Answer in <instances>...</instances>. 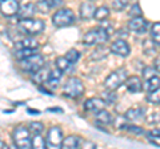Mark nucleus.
Returning <instances> with one entry per match:
<instances>
[{
	"label": "nucleus",
	"mask_w": 160,
	"mask_h": 149,
	"mask_svg": "<svg viewBox=\"0 0 160 149\" xmlns=\"http://www.w3.org/2000/svg\"><path fill=\"white\" fill-rule=\"evenodd\" d=\"M49 111H52V112H63L62 109H58V108H55V109H49Z\"/></svg>",
	"instance_id": "obj_42"
},
{
	"label": "nucleus",
	"mask_w": 160,
	"mask_h": 149,
	"mask_svg": "<svg viewBox=\"0 0 160 149\" xmlns=\"http://www.w3.org/2000/svg\"><path fill=\"white\" fill-rule=\"evenodd\" d=\"M155 73H156V69H155L153 67H146L143 69V77L146 79H149V77H152V76H155Z\"/></svg>",
	"instance_id": "obj_36"
},
{
	"label": "nucleus",
	"mask_w": 160,
	"mask_h": 149,
	"mask_svg": "<svg viewBox=\"0 0 160 149\" xmlns=\"http://www.w3.org/2000/svg\"><path fill=\"white\" fill-rule=\"evenodd\" d=\"M109 39V33L106 28L96 27L92 28L83 36V44L88 47H95L99 44H104Z\"/></svg>",
	"instance_id": "obj_1"
},
{
	"label": "nucleus",
	"mask_w": 160,
	"mask_h": 149,
	"mask_svg": "<svg viewBox=\"0 0 160 149\" xmlns=\"http://www.w3.org/2000/svg\"><path fill=\"white\" fill-rule=\"evenodd\" d=\"M48 74H49V69L46 68V67H43V68H40L39 71H36L35 73H32V81L36 84H44L46 83V80L48 79Z\"/></svg>",
	"instance_id": "obj_20"
},
{
	"label": "nucleus",
	"mask_w": 160,
	"mask_h": 149,
	"mask_svg": "<svg viewBox=\"0 0 160 149\" xmlns=\"http://www.w3.org/2000/svg\"><path fill=\"white\" fill-rule=\"evenodd\" d=\"M36 9L39 12H42V13H48L51 8L48 7V4H47L46 0H39L38 4H36Z\"/></svg>",
	"instance_id": "obj_34"
},
{
	"label": "nucleus",
	"mask_w": 160,
	"mask_h": 149,
	"mask_svg": "<svg viewBox=\"0 0 160 149\" xmlns=\"http://www.w3.org/2000/svg\"><path fill=\"white\" fill-rule=\"evenodd\" d=\"M84 93V85L83 81L78 77H69L63 85V95L69 99H76L83 96Z\"/></svg>",
	"instance_id": "obj_5"
},
{
	"label": "nucleus",
	"mask_w": 160,
	"mask_h": 149,
	"mask_svg": "<svg viewBox=\"0 0 160 149\" xmlns=\"http://www.w3.org/2000/svg\"><path fill=\"white\" fill-rule=\"evenodd\" d=\"M147 140L155 147H160V128H155L147 133Z\"/></svg>",
	"instance_id": "obj_25"
},
{
	"label": "nucleus",
	"mask_w": 160,
	"mask_h": 149,
	"mask_svg": "<svg viewBox=\"0 0 160 149\" xmlns=\"http://www.w3.org/2000/svg\"><path fill=\"white\" fill-rule=\"evenodd\" d=\"M76 22L75 13L68 8H62L58 9L52 16V23L55 27L58 28H64V27H69Z\"/></svg>",
	"instance_id": "obj_4"
},
{
	"label": "nucleus",
	"mask_w": 160,
	"mask_h": 149,
	"mask_svg": "<svg viewBox=\"0 0 160 149\" xmlns=\"http://www.w3.org/2000/svg\"><path fill=\"white\" fill-rule=\"evenodd\" d=\"M111 52L116 55L119 57H128L131 53V47L128 46V43L124 39H118L111 44Z\"/></svg>",
	"instance_id": "obj_9"
},
{
	"label": "nucleus",
	"mask_w": 160,
	"mask_h": 149,
	"mask_svg": "<svg viewBox=\"0 0 160 149\" xmlns=\"http://www.w3.org/2000/svg\"><path fill=\"white\" fill-rule=\"evenodd\" d=\"M36 4H33V3H27V4H24V6L22 7H19V11H18V16L19 19L22 20V19H31L35 16V13H36Z\"/></svg>",
	"instance_id": "obj_16"
},
{
	"label": "nucleus",
	"mask_w": 160,
	"mask_h": 149,
	"mask_svg": "<svg viewBox=\"0 0 160 149\" xmlns=\"http://www.w3.org/2000/svg\"><path fill=\"white\" fill-rule=\"evenodd\" d=\"M40 44L38 40H35L33 37H24L20 41L16 43V49L19 48H31V49H39Z\"/></svg>",
	"instance_id": "obj_21"
},
{
	"label": "nucleus",
	"mask_w": 160,
	"mask_h": 149,
	"mask_svg": "<svg viewBox=\"0 0 160 149\" xmlns=\"http://www.w3.org/2000/svg\"><path fill=\"white\" fill-rule=\"evenodd\" d=\"M128 15L131 17H138V16H143V11L140 8V4L139 3H135L133 6L131 7V9L128 11Z\"/></svg>",
	"instance_id": "obj_32"
},
{
	"label": "nucleus",
	"mask_w": 160,
	"mask_h": 149,
	"mask_svg": "<svg viewBox=\"0 0 160 149\" xmlns=\"http://www.w3.org/2000/svg\"><path fill=\"white\" fill-rule=\"evenodd\" d=\"M56 68L62 72H71L73 69V64L66 56H60L56 59Z\"/></svg>",
	"instance_id": "obj_22"
},
{
	"label": "nucleus",
	"mask_w": 160,
	"mask_h": 149,
	"mask_svg": "<svg viewBox=\"0 0 160 149\" xmlns=\"http://www.w3.org/2000/svg\"><path fill=\"white\" fill-rule=\"evenodd\" d=\"M13 142L15 145L20 149H27L31 148V132L26 127H18L13 131Z\"/></svg>",
	"instance_id": "obj_7"
},
{
	"label": "nucleus",
	"mask_w": 160,
	"mask_h": 149,
	"mask_svg": "<svg viewBox=\"0 0 160 149\" xmlns=\"http://www.w3.org/2000/svg\"><path fill=\"white\" fill-rule=\"evenodd\" d=\"M128 77V72L126 68H119L116 71L111 72L104 80V87L107 91H116L124 84L126 79Z\"/></svg>",
	"instance_id": "obj_3"
},
{
	"label": "nucleus",
	"mask_w": 160,
	"mask_h": 149,
	"mask_svg": "<svg viewBox=\"0 0 160 149\" xmlns=\"http://www.w3.org/2000/svg\"><path fill=\"white\" fill-rule=\"evenodd\" d=\"M18 0H0V12L4 16H15L19 11Z\"/></svg>",
	"instance_id": "obj_10"
},
{
	"label": "nucleus",
	"mask_w": 160,
	"mask_h": 149,
	"mask_svg": "<svg viewBox=\"0 0 160 149\" xmlns=\"http://www.w3.org/2000/svg\"><path fill=\"white\" fill-rule=\"evenodd\" d=\"M147 28H148V22L143 16L132 17L131 20L128 22V29H129V31L136 32V33L147 32Z\"/></svg>",
	"instance_id": "obj_11"
},
{
	"label": "nucleus",
	"mask_w": 160,
	"mask_h": 149,
	"mask_svg": "<svg viewBox=\"0 0 160 149\" xmlns=\"http://www.w3.org/2000/svg\"><path fill=\"white\" fill-rule=\"evenodd\" d=\"M124 85L128 89V92L131 93H139L143 91V81L139 76H129L126 79Z\"/></svg>",
	"instance_id": "obj_14"
},
{
	"label": "nucleus",
	"mask_w": 160,
	"mask_h": 149,
	"mask_svg": "<svg viewBox=\"0 0 160 149\" xmlns=\"http://www.w3.org/2000/svg\"><path fill=\"white\" fill-rule=\"evenodd\" d=\"M104 101L107 104H113L116 101V93H115V91H108L104 93Z\"/></svg>",
	"instance_id": "obj_35"
},
{
	"label": "nucleus",
	"mask_w": 160,
	"mask_h": 149,
	"mask_svg": "<svg viewBox=\"0 0 160 149\" xmlns=\"http://www.w3.org/2000/svg\"><path fill=\"white\" fill-rule=\"evenodd\" d=\"M47 145L46 140L42 137V135L40 133H38V135H33V137L31 138V148H39V149H44Z\"/></svg>",
	"instance_id": "obj_27"
},
{
	"label": "nucleus",
	"mask_w": 160,
	"mask_h": 149,
	"mask_svg": "<svg viewBox=\"0 0 160 149\" xmlns=\"http://www.w3.org/2000/svg\"><path fill=\"white\" fill-rule=\"evenodd\" d=\"M153 68L156 69V72H160V56H158L153 60Z\"/></svg>",
	"instance_id": "obj_39"
},
{
	"label": "nucleus",
	"mask_w": 160,
	"mask_h": 149,
	"mask_svg": "<svg viewBox=\"0 0 160 149\" xmlns=\"http://www.w3.org/2000/svg\"><path fill=\"white\" fill-rule=\"evenodd\" d=\"M124 117H126L128 121H142L146 118V108H143V107L129 108L128 111L124 113Z\"/></svg>",
	"instance_id": "obj_13"
},
{
	"label": "nucleus",
	"mask_w": 160,
	"mask_h": 149,
	"mask_svg": "<svg viewBox=\"0 0 160 149\" xmlns=\"http://www.w3.org/2000/svg\"><path fill=\"white\" fill-rule=\"evenodd\" d=\"M62 76H63V72L60 71V69H52V71H49V74H48V79L44 83V85L49 89H55L59 87L60 84V80H62Z\"/></svg>",
	"instance_id": "obj_15"
},
{
	"label": "nucleus",
	"mask_w": 160,
	"mask_h": 149,
	"mask_svg": "<svg viewBox=\"0 0 160 149\" xmlns=\"http://www.w3.org/2000/svg\"><path fill=\"white\" fill-rule=\"evenodd\" d=\"M109 16V8L106 6H102L95 9V13H93V17L96 19L98 22H106V19H108Z\"/></svg>",
	"instance_id": "obj_24"
},
{
	"label": "nucleus",
	"mask_w": 160,
	"mask_h": 149,
	"mask_svg": "<svg viewBox=\"0 0 160 149\" xmlns=\"http://www.w3.org/2000/svg\"><path fill=\"white\" fill-rule=\"evenodd\" d=\"M151 37L155 44L160 46V23H155L151 28Z\"/></svg>",
	"instance_id": "obj_29"
},
{
	"label": "nucleus",
	"mask_w": 160,
	"mask_h": 149,
	"mask_svg": "<svg viewBox=\"0 0 160 149\" xmlns=\"http://www.w3.org/2000/svg\"><path fill=\"white\" fill-rule=\"evenodd\" d=\"M19 67L22 68L23 72L27 73H35L36 71H39L40 68L44 67V57L39 53L31 55L26 59H22L19 63Z\"/></svg>",
	"instance_id": "obj_6"
},
{
	"label": "nucleus",
	"mask_w": 160,
	"mask_h": 149,
	"mask_svg": "<svg viewBox=\"0 0 160 149\" xmlns=\"http://www.w3.org/2000/svg\"><path fill=\"white\" fill-rule=\"evenodd\" d=\"M82 138H80L79 136H75V135H71V136H67L63 138L62 141V148L64 149H76L79 148L80 145H82Z\"/></svg>",
	"instance_id": "obj_18"
},
{
	"label": "nucleus",
	"mask_w": 160,
	"mask_h": 149,
	"mask_svg": "<svg viewBox=\"0 0 160 149\" xmlns=\"http://www.w3.org/2000/svg\"><path fill=\"white\" fill-rule=\"evenodd\" d=\"M126 131H128L129 133H132V135H143L144 133V131L140 127H136V125H129L128 124V127H127V129Z\"/></svg>",
	"instance_id": "obj_37"
},
{
	"label": "nucleus",
	"mask_w": 160,
	"mask_h": 149,
	"mask_svg": "<svg viewBox=\"0 0 160 149\" xmlns=\"http://www.w3.org/2000/svg\"><path fill=\"white\" fill-rule=\"evenodd\" d=\"M95 9H96V7L92 4V2L82 3L80 4V9H79L80 19H82V20H89V19H92L93 13H95Z\"/></svg>",
	"instance_id": "obj_17"
},
{
	"label": "nucleus",
	"mask_w": 160,
	"mask_h": 149,
	"mask_svg": "<svg viewBox=\"0 0 160 149\" xmlns=\"http://www.w3.org/2000/svg\"><path fill=\"white\" fill-rule=\"evenodd\" d=\"M118 35H120V36H122V35H124V36H127V32H122V29H119V32H118Z\"/></svg>",
	"instance_id": "obj_41"
},
{
	"label": "nucleus",
	"mask_w": 160,
	"mask_h": 149,
	"mask_svg": "<svg viewBox=\"0 0 160 149\" xmlns=\"http://www.w3.org/2000/svg\"><path fill=\"white\" fill-rule=\"evenodd\" d=\"M66 57H67L72 64H76L78 60L80 59V52L76 51V49H69V51L66 53Z\"/></svg>",
	"instance_id": "obj_31"
},
{
	"label": "nucleus",
	"mask_w": 160,
	"mask_h": 149,
	"mask_svg": "<svg viewBox=\"0 0 160 149\" xmlns=\"http://www.w3.org/2000/svg\"><path fill=\"white\" fill-rule=\"evenodd\" d=\"M49 8H59L63 6V0H46Z\"/></svg>",
	"instance_id": "obj_38"
},
{
	"label": "nucleus",
	"mask_w": 160,
	"mask_h": 149,
	"mask_svg": "<svg viewBox=\"0 0 160 149\" xmlns=\"http://www.w3.org/2000/svg\"><path fill=\"white\" fill-rule=\"evenodd\" d=\"M29 113H39V111H33V109H28Z\"/></svg>",
	"instance_id": "obj_43"
},
{
	"label": "nucleus",
	"mask_w": 160,
	"mask_h": 149,
	"mask_svg": "<svg viewBox=\"0 0 160 149\" xmlns=\"http://www.w3.org/2000/svg\"><path fill=\"white\" fill-rule=\"evenodd\" d=\"M160 88V77H158L156 74L152 77H149L146 80V83H144V85H143V89L144 91H147V92H152L155 91V89H158Z\"/></svg>",
	"instance_id": "obj_23"
},
{
	"label": "nucleus",
	"mask_w": 160,
	"mask_h": 149,
	"mask_svg": "<svg viewBox=\"0 0 160 149\" xmlns=\"http://www.w3.org/2000/svg\"><path fill=\"white\" fill-rule=\"evenodd\" d=\"M128 6V0H112V8L115 11H123Z\"/></svg>",
	"instance_id": "obj_33"
},
{
	"label": "nucleus",
	"mask_w": 160,
	"mask_h": 149,
	"mask_svg": "<svg viewBox=\"0 0 160 149\" xmlns=\"http://www.w3.org/2000/svg\"><path fill=\"white\" fill-rule=\"evenodd\" d=\"M29 132L33 133V135H38V133H42L43 132V129H44V125H43V123H38V121H32V123H29Z\"/></svg>",
	"instance_id": "obj_30"
},
{
	"label": "nucleus",
	"mask_w": 160,
	"mask_h": 149,
	"mask_svg": "<svg viewBox=\"0 0 160 149\" xmlns=\"http://www.w3.org/2000/svg\"><path fill=\"white\" fill-rule=\"evenodd\" d=\"M113 121L112 115L106 109H100L99 112H96V125H107Z\"/></svg>",
	"instance_id": "obj_19"
},
{
	"label": "nucleus",
	"mask_w": 160,
	"mask_h": 149,
	"mask_svg": "<svg viewBox=\"0 0 160 149\" xmlns=\"http://www.w3.org/2000/svg\"><path fill=\"white\" fill-rule=\"evenodd\" d=\"M44 27H46V24H44L43 20H40V19H22V20L19 22L18 24V28L19 31L27 35V36H35V35H39L44 31Z\"/></svg>",
	"instance_id": "obj_2"
},
{
	"label": "nucleus",
	"mask_w": 160,
	"mask_h": 149,
	"mask_svg": "<svg viewBox=\"0 0 160 149\" xmlns=\"http://www.w3.org/2000/svg\"><path fill=\"white\" fill-rule=\"evenodd\" d=\"M63 131L60 127H51L48 129V133H47V145L51 147V148H59L62 145V141H63Z\"/></svg>",
	"instance_id": "obj_8"
},
{
	"label": "nucleus",
	"mask_w": 160,
	"mask_h": 149,
	"mask_svg": "<svg viewBox=\"0 0 160 149\" xmlns=\"http://www.w3.org/2000/svg\"><path fill=\"white\" fill-rule=\"evenodd\" d=\"M88 2H96V0H88Z\"/></svg>",
	"instance_id": "obj_44"
},
{
	"label": "nucleus",
	"mask_w": 160,
	"mask_h": 149,
	"mask_svg": "<svg viewBox=\"0 0 160 149\" xmlns=\"http://www.w3.org/2000/svg\"><path fill=\"white\" fill-rule=\"evenodd\" d=\"M106 105H107V103L102 97H91L84 101V109L87 112H92V113H96L100 109H104Z\"/></svg>",
	"instance_id": "obj_12"
},
{
	"label": "nucleus",
	"mask_w": 160,
	"mask_h": 149,
	"mask_svg": "<svg viewBox=\"0 0 160 149\" xmlns=\"http://www.w3.org/2000/svg\"><path fill=\"white\" fill-rule=\"evenodd\" d=\"M147 101L153 104V105H160V88L155 89L152 92H148Z\"/></svg>",
	"instance_id": "obj_28"
},
{
	"label": "nucleus",
	"mask_w": 160,
	"mask_h": 149,
	"mask_svg": "<svg viewBox=\"0 0 160 149\" xmlns=\"http://www.w3.org/2000/svg\"><path fill=\"white\" fill-rule=\"evenodd\" d=\"M35 53H38V49L19 48V49H16V52H15V57L19 59V60H22V59H26V57L31 56V55H35Z\"/></svg>",
	"instance_id": "obj_26"
},
{
	"label": "nucleus",
	"mask_w": 160,
	"mask_h": 149,
	"mask_svg": "<svg viewBox=\"0 0 160 149\" xmlns=\"http://www.w3.org/2000/svg\"><path fill=\"white\" fill-rule=\"evenodd\" d=\"M0 148H7V147H6V142H4L2 138H0Z\"/></svg>",
	"instance_id": "obj_40"
}]
</instances>
